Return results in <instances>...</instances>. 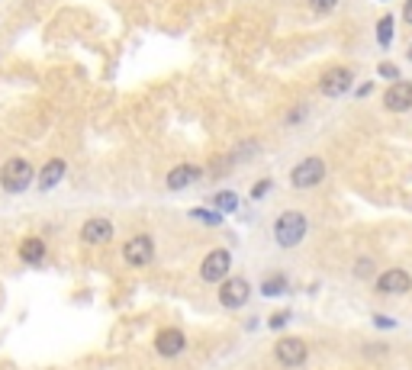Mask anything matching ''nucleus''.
Masks as SVG:
<instances>
[{
  "label": "nucleus",
  "mask_w": 412,
  "mask_h": 370,
  "mask_svg": "<svg viewBox=\"0 0 412 370\" xmlns=\"http://www.w3.org/2000/svg\"><path fill=\"white\" fill-rule=\"evenodd\" d=\"M271 187H274V181H271V177H264V181H258V184L252 187V197H255V200H264V193H267Z\"/></svg>",
  "instance_id": "24"
},
{
  "label": "nucleus",
  "mask_w": 412,
  "mask_h": 370,
  "mask_svg": "<svg viewBox=\"0 0 412 370\" xmlns=\"http://www.w3.org/2000/svg\"><path fill=\"white\" fill-rule=\"evenodd\" d=\"M403 20L412 26V0H406V4H403Z\"/></svg>",
  "instance_id": "26"
},
{
  "label": "nucleus",
  "mask_w": 412,
  "mask_h": 370,
  "mask_svg": "<svg viewBox=\"0 0 412 370\" xmlns=\"http://www.w3.org/2000/svg\"><path fill=\"white\" fill-rule=\"evenodd\" d=\"M290 290V280H287V274H271V277L261 283V293L267 296V300H277V296H283Z\"/></svg>",
  "instance_id": "16"
},
{
  "label": "nucleus",
  "mask_w": 412,
  "mask_h": 370,
  "mask_svg": "<svg viewBox=\"0 0 412 370\" xmlns=\"http://www.w3.org/2000/svg\"><path fill=\"white\" fill-rule=\"evenodd\" d=\"M406 58H409V61H412V42H409V52H406Z\"/></svg>",
  "instance_id": "28"
},
{
  "label": "nucleus",
  "mask_w": 412,
  "mask_h": 370,
  "mask_svg": "<svg viewBox=\"0 0 412 370\" xmlns=\"http://www.w3.org/2000/svg\"><path fill=\"white\" fill-rule=\"evenodd\" d=\"M287 322H290V310H281V312H274V316L267 319V325H271V328H283Z\"/></svg>",
  "instance_id": "23"
},
{
  "label": "nucleus",
  "mask_w": 412,
  "mask_h": 370,
  "mask_svg": "<svg viewBox=\"0 0 412 370\" xmlns=\"http://www.w3.org/2000/svg\"><path fill=\"white\" fill-rule=\"evenodd\" d=\"M213 210L216 212H236L238 210V197L232 193V190H219V193H213Z\"/></svg>",
  "instance_id": "17"
},
{
  "label": "nucleus",
  "mask_w": 412,
  "mask_h": 370,
  "mask_svg": "<svg viewBox=\"0 0 412 370\" xmlns=\"http://www.w3.org/2000/svg\"><path fill=\"white\" fill-rule=\"evenodd\" d=\"M393 23H397V20H393V16H380V23H377V46L380 49H387L390 42H393Z\"/></svg>",
  "instance_id": "18"
},
{
  "label": "nucleus",
  "mask_w": 412,
  "mask_h": 370,
  "mask_svg": "<svg viewBox=\"0 0 412 370\" xmlns=\"http://www.w3.org/2000/svg\"><path fill=\"white\" fill-rule=\"evenodd\" d=\"M65 174H68V165L61 158H52V161H46V165L39 167V190L46 193V190H52V187H58L61 181H65Z\"/></svg>",
  "instance_id": "13"
},
{
  "label": "nucleus",
  "mask_w": 412,
  "mask_h": 370,
  "mask_svg": "<svg viewBox=\"0 0 412 370\" xmlns=\"http://www.w3.org/2000/svg\"><path fill=\"white\" fill-rule=\"evenodd\" d=\"M306 229H309V219H306L300 210H287L277 216L274 222V242L281 248H297L306 238Z\"/></svg>",
  "instance_id": "1"
},
{
  "label": "nucleus",
  "mask_w": 412,
  "mask_h": 370,
  "mask_svg": "<svg viewBox=\"0 0 412 370\" xmlns=\"http://www.w3.org/2000/svg\"><path fill=\"white\" fill-rule=\"evenodd\" d=\"M155 351H158L161 357H177L187 351V338H184L181 328H161V332L155 335Z\"/></svg>",
  "instance_id": "11"
},
{
  "label": "nucleus",
  "mask_w": 412,
  "mask_h": 370,
  "mask_svg": "<svg viewBox=\"0 0 412 370\" xmlns=\"http://www.w3.org/2000/svg\"><path fill=\"white\" fill-rule=\"evenodd\" d=\"M191 219L203 222V226H222V212H216V210H191Z\"/></svg>",
  "instance_id": "19"
},
{
  "label": "nucleus",
  "mask_w": 412,
  "mask_h": 370,
  "mask_svg": "<svg viewBox=\"0 0 412 370\" xmlns=\"http://www.w3.org/2000/svg\"><path fill=\"white\" fill-rule=\"evenodd\" d=\"M412 290V277L409 271H403V267H390V271H383L380 277H377V293H409Z\"/></svg>",
  "instance_id": "10"
},
{
  "label": "nucleus",
  "mask_w": 412,
  "mask_h": 370,
  "mask_svg": "<svg viewBox=\"0 0 412 370\" xmlns=\"http://www.w3.org/2000/svg\"><path fill=\"white\" fill-rule=\"evenodd\" d=\"M377 71H380V77H387V81H403V77H399V68L393 65V61H383Z\"/></svg>",
  "instance_id": "22"
},
{
  "label": "nucleus",
  "mask_w": 412,
  "mask_h": 370,
  "mask_svg": "<svg viewBox=\"0 0 412 370\" xmlns=\"http://www.w3.org/2000/svg\"><path fill=\"white\" fill-rule=\"evenodd\" d=\"M203 177V167L197 165H177L174 171H168V190H187L191 184H197Z\"/></svg>",
  "instance_id": "14"
},
{
  "label": "nucleus",
  "mask_w": 412,
  "mask_h": 370,
  "mask_svg": "<svg viewBox=\"0 0 412 370\" xmlns=\"http://www.w3.org/2000/svg\"><path fill=\"white\" fill-rule=\"evenodd\" d=\"M338 7V0H309V10H313L316 16H326L332 13V10Z\"/></svg>",
  "instance_id": "20"
},
{
  "label": "nucleus",
  "mask_w": 412,
  "mask_h": 370,
  "mask_svg": "<svg viewBox=\"0 0 412 370\" xmlns=\"http://www.w3.org/2000/svg\"><path fill=\"white\" fill-rule=\"evenodd\" d=\"M371 274H374V261H371V257H361L358 264H354V277H371Z\"/></svg>",
  "instance_id": "21"
},
{
  "label": "nucleus",
  "mask_w": 412,
  "mask_h": 370,
  "mask_svg": "<svg viewBox=\"0 0 412 370\" xmlns=\"http://www.w3.org/2000/svg\"><path fill=\"white\" fill-rule=\"evenodd\" d=\"M322 177H326V161H322V158H303L290 171V184L297 190L316 187V184H322Z\"/></svg>",
  "instance_id": "6"
},
{
  "label": "nucleus",
  "mask_w": 412,
  "mask_h": 370,
  "mask_svg": "<svg viewBox=\"0 0 412 370\" xmlns=\"http://www.w3.org/2000/svg\"><path fill=\"white\" fill-rule=\"evenodd\" d=\"M36 171L26 158H7L4 167H0V187L7 190V193H23L26 187L32 184Z\"/></svg>",
  "instance_id": "2"
},
{
  "label": "nucleus",
  "mask_w": 412,
  "mask_h": 370,
  "mask_svg": "<svg viewBox=\"0 0 412 370\" xmlns=\"http://www.w3.org/2000/svg\"><path fill=\"white\" fill-rule=\"evenodd\" d=\"M374 325H377V328H393L397 322H393L390 316H374Z\"/></svg>",
  "instance_id": "25"
},
{
  "label": "nucleus",
  "mask_w": 412,
  "mask_h": 370,
  "mask_svg": "<svg viewBox=\"0 0 412 370\" xmlns=\"http://www.w3.org/2000/svg\"><path fill=\"white\" fill-rule=\"evenodd\" d=\"M46 251H49L46 242L32 235V238H23V245H20V261H23V264H30V267H39L42 261H46Z\"/></svg>",
  "instance_id": "15"
},
{
  "label": "nucleus",
  "mask_w": 412,
  "mask_h": 370,
  "mask_svg": "<svg viewBox=\"0 0 412 370\" xmlns=\"http://www.w3.org/2000/svg\"><path fill=\"white\" fill-rule=\"evenodd\" d=\"M383 110L390 113H406L412 110V81H393L383 91Z\"/></svg>",
  "instance_id": "9"
},
{
  "label": "nucleus",
  "mask_w": 412,
  "mask_h": 370,
  "mask_svg": "<svg viewBox=\"0 0 412 370\" xmlns=\"http://www.w3.org/2000/svg\"><path fill=\"white\" fill-rule=\"evenodd\" d=\"M274 357L281 367H300V364H306V357H309V347H306L303 338L287 335V338H281L274 345Z\"/></svg>",
  "instance_id": "5"
},
{
  "label": "nucleus",
  "mask_w": 412,
  "mask_h": 370,
  "mask_svg": "<svg viewBox=\"0 0 412 370\" xmlns=\"http://www.w3.org/2000/svg\"><path fill=\"white\" fill-rule=\"evenodd\" d=\"M113 238V222L97 216V219H87L81 226V242L84 245H107Z\"/></svg>",
  "instance_id": "12"
},
{
  "label": "nucleus",
  "mask_w": 412,
  "mask_h": 370,
  "mask_svg": "<svg viewBox=\"0 0 412 370\" xmlns=\"http://www.w3.org/2000/svg\"><path fill=\"white\" fill-rule=\"evenodd\" d=\"M155 257V238L152 235H132L129 242L122 245V261L129 267H146Z\"/></svg>",
  "instance_id": "4"
},
{
  "label": "nucleus",
  "mask_w": 412,
  "mask_h": 370,
  "mask_svg": "<svg viewBox=\"0 0 412 370\" xmlns=\"http://www.w3.org/2000/svg\"><path fill=\"white\" fill-rule=\"evenodd\" d=\"M252 296V283L245 277H229L226 283H219V302L226 310H242Z\"/></svg>",
  "instance_id": "8"
},
{
  "label": "nucleus",
  "mask_w": 412,
  "mask_h": 370,
  "mask_svg": "<svg viewBox=\"0 0 412 370\" xmlns=\"http://www.w3.org/2000/svg\"><path fill=\"white\" fill-rule=\"evenodd\" d=\"M352 84H354V71L352 68H328L319 81V91L326 97H345V94H352Z\"/></svg>",
  "instance_id": "7"
},
{
  "label": "nucleus",
  "mask_w": 412,
  "mask_h": 370,
  "mask_svg": "<svg viewBox=\"0 0 412 370\" xmlns=\"http://www.w3.org/2000/svg\"><path fill=\"white\" fill-rule=\"evenodd\" d=\"M371 91H374V84L367 81V84H361V87H358V94H354V97H367Z\"/></svg>",
  "instance_id": "27"
},
{
  "label": "nucleus",
  "mask_w": 412,
  "mask_h": 370,
  "mask_svg": "<svg viewBox=\"0 0 412 370\" xmlns=\"http://www.w3.org/2000/svg\"><path fill=\"white\" fill-rule=\"evenodd\" d=\"M232 271V255L226 248H213L200 261V280L203 283H226Z\"/></svg>",
  "instance_id": "3"
}]
</instances>
